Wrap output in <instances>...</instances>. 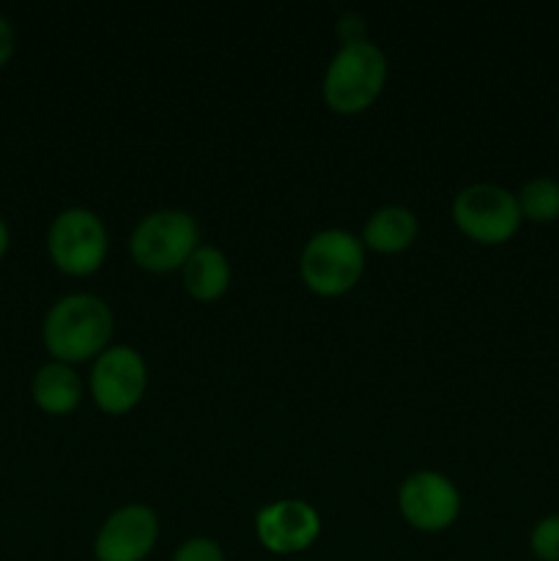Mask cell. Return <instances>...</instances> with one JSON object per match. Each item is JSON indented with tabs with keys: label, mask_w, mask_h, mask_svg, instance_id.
Listing matches in <instances>:
<instances>
[{
	"label": "cell",
	"mask_w": 559,
	"mask_h": 561,
	"mask_svg": "<svg viewBox=\"0 0 559 561\" xmlns=\"http://www.w3.org/2000/svg\"><path fill=\"white\" fill-rule=\"evenodd\" d=\"M338 33L343 38V44L365 42V25H362L360 14H343L338 22Z\"/></svg>",
	"instance_id": "e0dca14e"
},
{
	"label": "cell",
	"mask_w": 559,
	"mask_h": 561,
	"mask_svg": "<svg viewBox=\"0 0 559 561\" xmlns=\"http://www.w3.org/2000/svg\"><path fill=\"white\" fill-rule=\"evenodd\" d=\"M184 285L197 301H214L228 290L230 263L214 247H197L184 263Z\"/></svg>",
	"instance_id": "4fadbf2b"
},
{
	"label": "cell",
	"mask_w": 559,
	"mask_h": 561,
	"mask_svg": "<svg viewBox=\"0 0 559 561\" xmlns=\"http://www.w3.org/2000/svg\"><path fill=\"white\" fill-rule=\"evenodd\" d=\"M47 247L60 272L71 277H88L102 266L107 255V230L102 219L88 208H66L49 225Z\"/></svg>",
	"instance_id": "5b68a950"
},
{
	"label": "cell",
	"mask_w": 559,
	"mask_h": 561,
	"mask_svg": "<svg viewBox=\"0 0 559 561\" xmlns=\"http://www.w3.org/2000/svg\"><path fill=\"white\" fill-rule=\"evenodd\" d=\"M403 518L420 531H442L455 524L460 513V493L438 471H414L398 493Z\"/></svg>",
	"instance_id": "ba28073f"
},
{
	"label": "cell",
	"mask_w": 559,
	"mask_h": 561,
	"mask_svg": "<svg viewBox=\"0 0 559 561\" xmlns=\"http://www.w3.org/2000/svg\"><path fill=\"white\" fill-rule=\"evenodd\" d=\"M258 540L266 551L290 557L301 553L321 535V518L316 510L301 499H283V502L266 504L255 518Z\"/></svg>",
	"instance_id": "9c48e42d"
},
{
	"label": "cell",
	"mask_w": 559,
	"mask_h": 561,
	"mask_svg": "<svg viewBox=\"0 0 559 561\" xmlns=\"http://www.w3.org/2000/svg\"><path fill=\"white\" fill-rule=\"evenodd\" d=\"M157 537L159 520L153 510L126 504L104 520L93 542V553L96 561H142L157 546Z\"/></svg>",
	"instance_id": "30bf717a"
},
{
	"label": "cell",
	"mask_w": 559,
	"mask_h": 561,
	"mask_svg": "<svg viewBox=\"0 0 559 561\" xmlns=\"http://www.w3.org/2000/svg\"><path fill=\"white\" fill-rule=\"evenodd\" d=\"M113 334V312L99 296L71 294L49 307L44 318V345L55 362H85L102 354Z\"/></svg>",
	"instance_id": "6da1fadb"
},
{
	"label": "cell",
	"mask_w": 559,
	"mask_h": 561,
	"mask_svg": "<svg viewBox=\"0 0 559 561\" xmlns=\"http://www.w3.org/2000/svg\"><path fill=\"white\" fill-rule=\"evenodd\" d=\"M299 266L312 294H349L365 272V244L349 230H321L307 241Z\"/></svg>",
	"instance_id": "3957f363"
},
{
	"label": "cell",
	"mask_w": 559,
	"mask_h": 561,
	"mask_svg": "<svg viewBox=\"0 0 559 561\" xmlns=\"http://www.w3.org/2000/svg\"><path fill=\"white\" fill-rule=\"evenodd\" d=\"M387 69V55L367 38L343 44L323 75V99L334 113H362L381 93Z\"/></svg>",
	"instance_id": "7a4b0ae2"
},
{
	"label": "cell",
	"mask_w": 559,
	"mask_h": 561,
	"mask_svg": "<svg viewBox=\"0 0 559 561\" xmlns=\"http://www.w3.org/2000/svg\"><path fill=\"white\" fill-rule=\"evenodd\" d=\"M148 370L142 356L129 345H115L99 354L91 373L93 400L107 414H126L142 400Z\"/></svg>",
	"instance_id": "52a82bcc"
},
{
	"label": "cell",
	"mask_w": 559,
	"mask_h": 561,
	"mask_svg": "<svg viewBox=\"0 0 559 561\" xmlns=\"http://www.w3.org/2000/svg\"><path fill=\"white\" fill-rule=\"evenodd\" d=\"M197 222L186 211L164 208V211L148 214L132 233V255L137 266L148 272H173L184 268L192 252L197 250Z\"/></svg>",
	"instance_id": "277c9868"
},
{
	"label": "cell",
	"mask_w": 559,
	"mask_h": 561,
	"mask_svg": "<svg viewBox=\"0 0 559 561\" xmlns=\"http://www.w3.org/2000/svg\"><path fill=\"white\" fill-rule=\"evenodd\" d=\"M173 561H225V553L214 540L192 537V540L181 542V546L175 548Z\"/></svg>",
	"instance_id": "2e32d148"
},
{
	"label": "cell",
	"mask_w": 559,
	"mask_h": 561,
	"mask_svg": "<svg viewBox=\"0 0 559 561\" xmlns=\"http://www.w3.org/2000/svg\"><path fill=\"white\" fill-rule=\"evenodd\" d=\"M417 239V217L403 206H384L367 219L362 244L376 252H403Z\"/></svg>",
	"instance_id": "7c38bea8"
},
{
	"label": "cell",
	"mask_w": 559,
	"mask_h": 561,
	"mask_svg": "<svg viewBox=\"0 0 559 561\" xmlns=\"http://www.w3.org/2000/svg\"><path fill=\"white\" fill-rule=\"evenodd\" d=\"M14 47H16L14 27H11V22L0 14V66L9 64L11 55H14Z\"/></svg>",
	"instance_id": "ac0fdd59"
},
{
	"label": "cell",
	"mask_w": 559,
	"mask_h": 561,
	"mask_svg": "<svg viewBox=\"0 0 559 561\" xmlns=\"http://www.w3.org/2000/svg\"><path fill=\"white\" fill-rule=\"evenodd\" d=\"M5 250H9V228H5V222L0 219V257L5 255Z\"/></svg>",
	"instance_id": "d6986e66"
},
{
	"label": "cell",
	"mask_w": 559,
	"mask_h": 561,
	"mask_svg": "<svg viewBox=\"0 0 559 561\" xmlns=\"http://www.w3.org/2000/svg\"><path fill=\"white\" fill-rule=\"evenodd\" d=\"M455 225L480 244H502L521 225L518 197L497 184H471L455 197Z\"/></svg>",
	"instance_id": "8992f818"
},
{
	"label": "cell",
	"mask_w": 559,
	"mask_h": 561,
	"mask_svg": "<svg viewBox=\"0 0 559 561\" xmlns=\"http://www.w3.org/2000/svg\"><path fill=\"white\" fill-rule=\"evenodd\" d=\"M532 551L543 561H559V515L537 520L532 529Z\"/></svg>",
	"instance_id": "9a60e30c"
},
{
	"label": "cell",
	"mask_w": 559,
	"mask_h": 561,
	"mask_svg": "<svg viewBox=\"0 0 559 561\" xmlns=\"http://www.w3.org/2000/svg\"><path fill=\"white\" fill-rule=\"evenodd\" d=\"M33 400L47 414H69L80 405L82 383L80 376L71 370L64 362H49V365L38 367L31 383Z\"/></svg>",
	"instance_id": "8fae6325"
},
{
	"label": "cell",
	"mask_w": 559,
	"mask_h": 561,
	"mask_svg": "<svg viewBox=\"0 0 559 561\" xmlns=\"http://www.w3.org/2000/svg\"><path fill=\"white\" fill-rule=\"evenodd\" d=\"M521 217L532 222H554L559 217V184L554 179H532L518 195Z\"/></svg>",
	"instance_id": "5bb4252c"
}]
</instances>
